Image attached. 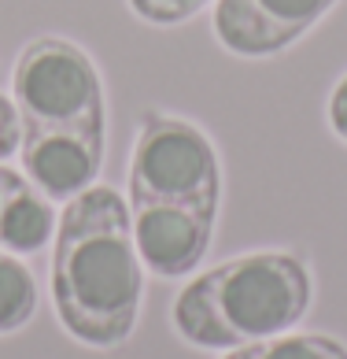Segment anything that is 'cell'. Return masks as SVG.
<instances>
[{"label": "cell", "mask_w": 347, "mask_h": 359, "mask_svg": "<svg viewBox=\"0 0 347 359\" xmlns=\"http://www.w3.org/2000/svg\"><path fill=\"white\" fill-rule=\"evenodd\" d=\"M19 159H22V175L52 204L74 201L100 175L104 137H92V134H22Z\"/></svg>", "instance_id": "52a82bcc"}, {"label": "cell", "mask_w": 347, "mask_h": 359, "mask_svg": "<svg viewBox=\"0 0 347 359\" xmlns=\"http://www.w3.org/2000/svg\"><path fill=\"white\" fill-rule=\"evenodd\" d=\"M218 208L204 204H129L141 267L159 278H181L204 263L215 237Z\"/></svg>", "instance_id": "5b68a950"}, {"label": "cell", "mask_w": 347, "mask_h": 359, "mask_svg": "<svg viewBox=\"0 0 347 359\" xmlns=\"http://www.w3.org/2000/svg\"><path fill=\"white\" fill-rule=\"evenodd\" d=\"M141 256L129 208L111 185L66 201L52 248V304L63 330L89 348H118L137 330Z\"/></svg>", "instance_id": "6da1fadb"}, {"label": "cell", "mask_w": 347, "mask_h": 359, "mask_svg": "<svg viewBox=\"0 0 347 359\" xmlns=\"http://www.w3.org/2000/svg\"><path fill=\"white\" fill-rule=\"evenodd\" d=\"M52 237H56V208L22 175L0 204V248L11 256H34Z\"/></svg>", "instance_id": "ba28073f"}, {"label": "cell", "mask_w": 347, "mask_h": 359, "mask_svg": "<svg viewBox=\"0 0 347 359\" xmlns=\"http://www.w3.org/2000/svg\"><path fill=\"white\" fill-rule=\"evenodd\" d=\"M37 311V282L30 267L0 248V334H15Z\"/></svg>", "instance_id": "9c48e42d"}, {"label": "cell", "mask_w": 347, "mask_h": 359, "mask_svg": "<svg viewBox=\"0 0 347 359\" xmlns=\"http://www.w3.org/2000/svg\"><path fill=\"white\" fill-rule=\"evenodd\" d=\"M311 267L292 252H248L204 271L174 300V330L192 348L233 352L303 323L311 308Z\"/></svg>", "instance_id": "7a4b0ae2"}, {"label": "cell", "mask_w": 347, "mask_h": 359, "mask_svg": "<svg viewBox=\"0 0 347 359\" xmlns=\"http://www.w3.org/2000/svg\"><path fill=\"white\" fill-rule=\"evenodd\" d=\"M337 0H218L215 37L244 60H266L296 45Z\"/></svg>", "instance_id": "8992f818"}, {"label": "cell", "mask_w": 347, "mask_h": 359, "mask_svg": "<svg viewBox=\"0 0 347 359\" xmlns=\"http://www.w3.org/2000/svg\"><path fill=\"white\" fill-rule=\"evenodd\" d=\"M22 134L104 137V82L92 56L56 34L34 37L11 71Z\"/></svg>", "instance_id": "3957f363"}, {"label": "cell", "mask_w": 347, "mask_h": 359, "mask_svg": "<svg viewBox=\"0 0 347 359\" xmlns=\"http://www.w3.org/2000/svg\"><path fill=\"white\" fill-rule=\"evenodd\" d=\"M222 163L211 137L181 115L144 111L129 156V204L218 208Z\"/></svg>", "instance_id": "277c9868"}, {"label": "cell", "mask_w": 347, "mask_h": 359, "mask_svg": "<svg viewBox=\"0 0 347 359\" xmlns=\"http://www.w3.org/2000/svg\"><path fill=\"white\" fill-rule=\"evenodd\" d=\"M325 115H329V130H332V134H337L344 144H347V74L337 82V89H332Z\"/></svg>", "instance_id": "4fadbf2b"}, {"label": "cell", "mask_w": 347, "mask_h": 359, "mask_svg": "<svg viewBox=\"0 0 347 359\" xmlns=\"http://www.w3.org/2000/svg\"><path fill=\"white\" fill-rule=\"evenodd\" d=\"M215 0H129L133 15L152 22V26H178V22H189L196 19L199 11Z\"/></svg>", "instance_id": "8fae6325"}, {"label": "cell", "mask_w": 347, "mask_h": 359, "mask_svg": "<svg viewBox=\"0 0 347 359\" xmlns=\"http://www.w3.org/2000/svg\"><path fill=\"white\" fill-rule=\"evenodd\" d=\"M225 359H347V348L325 334H281L233 348Z\"/></svg>", "instance_id": "30bf717a"}, {"label": "cell", "mask_w": 347, "mask_h": 359, "mask_svg": "<svg viewBox=\"0 0 347 359\" xmlns=\"http://www.w3.org/2000/svg\"><path fill=\"white\" fill-rule=\"evenodd\" d=\"M19 141H22V123H19V108L15 100L0 93V163L11 156H19Z\"/></svg>", "instance_id": "7c38bea8"}, {"label": "cell", "mask_w": 347, "mask_h": 359, "mask_svg": "<svg viewBox=\"0 0 347 359\" xmlns=\"http://www.w3.org/2000/svg\"><path fill=\"white\" fill-rule=\"evenodd\" d=\"M22 175H19V170H11V167H4V163H0V204H4V196L11 193V185H15Z\"/></svg>", "instance_id": "5bb4252c"}]
</instances>
